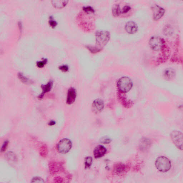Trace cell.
<instances>
[{"label": "cell", "mask_w": 183, "mask_h": 183, "mask_svg": "<svg viewBox=\"0 0 183 183\" xmlns=\"http://www.w3.org/2000/svg\"><path fill=\"white\" fill-rule=\"evenodd\" d=\"M83 10L84 11V12L87 13V14H90V13H94L95 12V11L94 8L90 6L84 7L83 8Z\"/></svg>", "instance_id": "obj_20"}, {"label": "cell", "mask_w": 183, "mask_h": 183, "mask_svg": "<svg viewBox=\"0 0 183 183\" xmlns=\"http://www.w3.org/2000/svg\"><path fill=\"white\" fill-rule=\"evenodd\" d=\"M93 159L90 157H86L85 159V166L86 168H88L92 164Z\"/></svg>", "instance_id": "obj_18"}, {"label": "cell", "mask_w": 183, "mask_h": 183, "mask_svg": "<svg viewBox=\"0 0 183 183\" xmlns=\"http://www.w3.org/2000/svg\"><path fill=\"white\" fill-rule=\"evenodd\" d=\"M149 44L151 49L156 51L162 50L166 46L164 39L156 36H154L151 38Z\"/></svg>", "instance_id": "obj_4"}, {"label": "cell", "mask_w": 183, "mask_h": 183, "mask_svg": "<svg viewBox=\"0 0 183 183\" xmlns=\"http://www.w3.org/2000/svg\"><path fill=\"white\" fill-rule=\"evenodd\" d=\"M55 121H51L49 123L48 125L49 126H53L54 125H55Z\"/></svg>", "instance_id": "obj_30"}, {"label": "cell", "mask_w": 183, "mask_h": 183, "mask_svg": "<svg viewBox=\"0 0 183 183\" xmlns=\"http://www.w3.org/2000/svg\"><path fill=\"white\" fill-rule=\"evenodd\" d=\"M53 6L57 8H60L65 7L67 4L68 1H52Z\"/></svg>", "instance_id": "obj_14"}, {"label": "cell", "mask_w": 183, "mask_h": 183, "mask_svg": "<svg viewBox=\"0 0 183 183\" xmlns=\"http://www.w3.org/2000/svg\"><path fill=\"white\" fill-rule=\"evenodd\" d=\"M77 97V92L75 89L73 87L69 88L68 90L67 98V104L71 105L75 101Z\"/></svg>", "instance_id": "obj_10"}, {"label": "cell", "mask_w": 183, "mask_h": 183, "mask_svg": "<svg viewBox=\"0 0 183 183\" xmlns=\"http://www.w3.org/2000/svg\"><path fill=\"white\" fill-rule=\"evenodd\" d=\"M170 138L173 144L179 150H183V133L179 131L175 130L171 132Z\"/></svg>", "instance_id": "obj_5"}, {"label": "cell", "mask_w": 183, "mask_h": 183, "mask_svg": "<svg viewBox=\"0 0 183 183\" xmlns=\"http://www.w3.org/2000/svg\"><path fill=\"white\" fill-rule=\"evenodd\" d=\"M104 102L101 99H97L93 102L92 105V110L96 114H98L104 110Z\"/></svg>", "instance_id": "obj_8"}, {"label": "cell", "mask_w": 183, "mask_h": 183, "mask_svg": "<svg viewBox=\"0 0 183 183\" xmlns=\"http://www.w3.org/2000/svg\"><path fill=\"white\" fill-rule=\"evenodd\" d=\"M47 62V60L46 59H44L43 61H39L37 63V65L39 68H42L44 67Z\"/></svg>", "instance_id": "obj_24"}, {"label": "cell", "mask_w": 183, "mask_h": 183, "mask_svg": "<svg viewBox=\"0 0 183 183\" xmlns=\"http://www.w3.org/2000/svg\"><path fill=\"white\" fill-rule=\"evenodd\" d=\"M125 29L129 34H135L137 32L138 27L137 24L134 22H128L125 25Z\"/></svg>", "instance_id": "obj_9"}, {"label": "cell", "mask_w": 183, "mask_h": 183, "mask_svg": "<svg viewBox=\"0 0 183 183\" xmlns=\"http://www.w3.org/2000/svg\"><path fill=\"white\" fill-rule=\"evenodd\" d=\"M87 48L90 51V52L93 53H97L100 52L102 50L96 46H87Z\"/></svg>", "instance_id": "obj_15"}, {"label": "cell", "mask_w": 183, "mask_h": 183, "mask_svg": "<svg viewBox=\"0 0 183 183\" xmlns=\"http://www.w3.org/2000/svg\"><path fill=\"white\" fill-rule=\"evenodd\" d=\"M151 8L153 12V18L154 21H158L164 16L165 10L163 8L158 5H154L152 6Z\"/></svg>", "instance_id": "obj_7"}, {"label": "cell", "mask_w": 183, "mask_h": 183, "mask_svg": "<svg viewBox=\"0 0 183 183\" xmlns=\"http://www.w3.org/2000/svg\"><path fill=\"white\" fill-rule=\"evenodd\" d=\"M155 166L157 169L162 172H166L170 170L171 167L170 160L164 156L159 157L156 159Z\"/></svg>", "instance_id": "obj_3"}, {"label": "cell", "mask_w": 183, "mask_h": 183, "mask_svg": "<svg viewBox=\"0 0 183 183\" xmlns=\"http://www.w3.org/2000/svg\"><path fill=\"white\" fill-rule=\"evenodd\" d=\"M164 32L166 35H169L172 34V28H171V27L167 26H166V28L164 29Z\"/></svg>", "instance_id": "obj_25"}, {"label": "cell", "mask_w": 183, "mask_h": 183, "mask_svg": "<svg viewBox=\"0 0 183 183\" xmlns=\"http://www.w3.org/2000/svg\"><path fill=\"white\" fill-rule=\"evenodd\" d=\"M19 77L20 78V79H21L22 80H23V82H27V80L26 78L23 77V75L21 73L19 74Z\"/></svg>", "instance_id": "obj_29"}, {"label": "cell", "mask_w": 183, "mask_h": 183, "mask_svg": "<svg viewBox=\"0 0 183 183\" xmlns=\"http://www.w3.org/2000/svg\"><path fill=\"white\" fill-rule=\"evenodd\" d=\"M32 183H44V181L42 178L38 177H34L32 179Z\"/></svg>", "instance_id": "obj_21"}, {"label": "cell", "mask_w": 183, "mask_h": 183, "mask_svg": "<svg viewBox=\"0 0 183 183\" xmlns=\"http://www.w3.org/2000/svg\"><path fill=\"white\" fill-rule=\"evenodd\" d=\"M112 13L113 16L117 17L121 15V11L120 7L118 4H116L113 6L112 9Z\"/></svg>", "instance_id": "obj_13"}, {"label": "cell", "mask_w": 183, "mask_h": 183, "mask_svg": "<svg viewBox=\"0 0 183 183\" xmlns=\"http://www.w3.org/2000/svg\"><path fill=\"white\" fill-rule=\"evenodd\" d=\"M133 87V82L127 77H121L117 82V87L121 93H126L130 91Z\"/></svg>", "instance_id": "obj_2"}, {"label": "cell", "mask_w": 183, "mask_h": 183, "mask_svg": "<svg viewBox=\"0 0 183 183\" xmlns=\"http://www.w3.org/2000/svg\"><path fill=\"white\" fill-rule=\"evenodd\" d=\"M49 23L50 26L52 28H55L57 24V22L54 21L52 18H51V19H50L49 21Z\"/></svg>", "instance_id": "obj_28"}, {"label": "cell", "mask_w": 183, "mask_h": 183, "mask_svg": "<svg viewBox=\"0 0 183 183\" xmlns=\"http://www.w3.org/2000/svg\"><path fill=\"white\" fill-rule=\"evenodd\" d=\"M72 143L67 138H63L60 140L57 145L58 151L61 153H67L72 148Z\"/></svg>", "instance_id": "obj_6"}, {"label": "cell", "mask_w": 183, "mask_h": 183, "mask_svg": "<svg viewBox=\"0 0 183 183\" xmlns=\"http://www.w3.org/2000/svg\"><path fill=\"white\" fill-rule=\"evenodd\" d=\"M59 69L63 72H67L68 70V67L67 65H60L59 67Z\"/></svg>", "instance_id": "obj_27"}, {"label": "cell", "mask_w": 183, "mask_h": 183, "mask_svg": "<svg viewBox=\"0 0 183 183\" xmlns=\"http://www.w3.org/2000/svg\"><path fill=\"white\" fill-rule=\"evenodd\" d=\"M110 38V34L108 31H99L96 34V46L102 49L106 46Z\"/></svg>", "instance_id": "obj_1"}, {"label": "cell", "mask_w": 183, "mask_h": 183, "mask_svg": "<svg viewBox=\"0 0 183 183\" xmlns=\"http://www.w3.org/2000/svg\"><path fill=\"white\" fill-rule=\"evenodd\" d=\"M131 9V7L129 6H125L124 7L122 8L121 11V13L123 14H125L128 13V12L130 11V10Z\"/></svg>", "instance_id": "obj_23"}, {"label": "cell", "mask_w": 183, "mask_h": 183, "mask_svg": "<svg viewBox=\"0 0 183 183\" xmlns=\"http://www.w3.org/2000/svg\"><path fill=\"white\" fill-rule=\"evenodd\" d=\"M174 72L173 70L171 69H167L164 72L165 77L168 78L172 77L174 75Z\"/></svg>", "instance_id": "obj_19"}, {"label": "cell", "mask_w": 183, "mask_h": 183, "mask_svg": "<svg viewBox=\"0 0 183 183\" xmlns=\"http://www.w3.org/2000/svg\"><path fill=\"white\" fill-rule=\"evenodd\" d=\"M53 84V83L52 81H50L47 84L42 85L41 87L42 89V92L41 95L39 96L38 98L40 99H42L43 97L44 94L50 91L52 89Z\"/></svg>", "instance_id": "obj_12"}, {"label": "cell", "mask_w": 183, "mask_h": 183, "mask_svg": "<svg viewBox=\"0 0 183 183\" xmlns=\"http://www.w3.org/2000/svg\"><path fill=\"white\" fill-rule=\"evenodd\" d=\"M8 144H9V141L8 140L5 141V142H4V143H3L2 146L1 148V152H4L6 150Z\"/></svg>", "instance_id": "obj_22"}, {"label": "cell", "mask_w": 183, "mask_h": 183, "mask_svg": "<svg viewBox=\"0 0 183 183\" xmlns=\"http://www.w3.org/2000/svg\"><path fill=\"white\" fill-rule=\"evenodd\" d=\"M106 152L107 149L105 147L102 145H99L94 149V157L96 158H101L106 154Z\"/></svg>", "instance_id": "obj_11"}, {"label": "cell", "mask_w": 183, "mask_h": 183, "mask_svg": "<svg viewBox=\"0 0 183 183\" xmlns=\"http://www.w3.org/2000/svg\"><path fill=\"white\" fill-rule=\"evenodd\" d=\"M111 140L109 137H103L101 140V142L103 143H109L111 142Z\"/></svg>", "instance_id": "obj_26"}, {"label": "cell", "mask_w": 183, "mask_h": 183, "mask_svg": "<svg viewBox=\"0 0 183 183\" xmlns=\"http://www.w3.org/2000/svg\"><path fill=\"white\" fill-rule=\"evenodd\" d=\"M47 148L46 145H42L40 148V154L43 157H46L47 154Z\"/></svg>", "instance_id": "obj_17"}, {"label": "cell", "mask_w": 183, "mask_h": 183, "mask_svg": "<svg viewBox=\"0 0 183 183\" xmlns=\"http://www.w3.org/2000/svg\"><path fill=\"white\" fill-rule=\"evenodd\" d=\"M6 157L7 158L8 160H9L10 161H15L17 159L15 153L11 151L8 152L7 153Z\"/></svg>", "instance_id": "obj_16"}]
</instances>
